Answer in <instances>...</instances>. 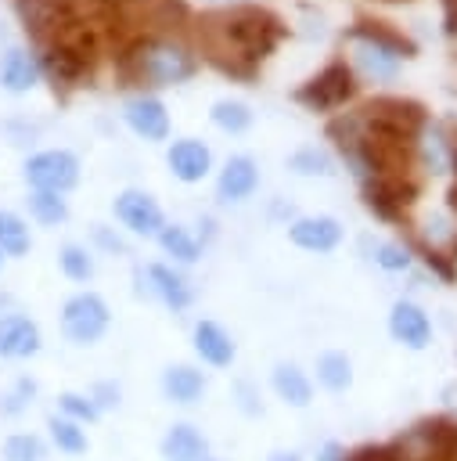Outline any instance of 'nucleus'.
Returning <instances> with one entry per match:
<instances>
[{
    "label": "nucleus",
    "instance_id": "423d86ee",
    "mask_svg": "<svg viewBox=\"0 0 457 461\" xmlns=\"http://www.w3.org/2000/svg\"><path fill=\"white\" fill-rule=\"evenodd\" d=\"M417 194H421V184L414 176H371L360 184L363 209L381 223H403Z\"/></svg>",
    "mask_w": 457,
    "mask_h": 461
},
{
    "label": "nucleus",
    "instance_id": "4468645a",
    "mask_svg": "<svg viewBox=\"0 0 457 461\" xmlns=\"http://www.w3.org/2000/svg\"><path fill=\"white\" fill-rule=\"evenodd\" d=\"M342 223L335 216L313 212V216H295L288 223V241L306 249V252H335L342 245Z\"/></svg>",
    "mask_w": 457,
    "mask_h": 461
},
{
    "label": "nucleus",
    "instance_id": "b1692460",
    "mask_svg": "<svg viewBox=\"0 0 457 461\" xmlns=\"http://www.w3.org/2000/svg\"><path fill=\"white\" fill-rule=\"evenodd\" d=\"M270 389L277 393V400H284V403L295 407V411H302V407L313 403V378H309L299 364H291V360L273 364V371H270Z\"/></svg>",
    "mask_w": 457,
    "mask_h": 461
},
{
    "label": "nucleus",
    "instance_id": "e433bc0d",
    "mask_svg": "<svg viewBox=\"0 0 457 461\" xmlns=\"http://www.w3.org/2000/svg\"><path fill=\"white\" fill-rule=\"evenodd\" d=\"M36 400V382L32 378H18L7 393H4V400H0V414H7V418H14V414H22V411H29V403Z\"/></svg>",
    "mask_w": 457,
    "mask_h": 461
},
{
    "label": "nucleus",
    "instance_id": "ea45409f",
    "mask_svg": "<svg viewBox=\"0 0 457 461\" xmlns=\"http://www.w3.org/2000/svg\"><path fill=\"white\" fill-rule=\"evenodd\" d=\"M342 461H392V450L389 443H363L356 450H345Z\"/></svg>",
    "mask_w": 457,
    "mask_h": 461
},
{
    "label": "nucleus",
    "instance_id": "2eb2a0df",
    "mask_svg": "<svg viewBox=\"0 0 457 461\" xmlns=\"http://www.w3.org/2000/svg\"><path fill=\"white\" fill-rule=\"evenodd\" d=\"M389 335L407 349H425L432 342V317L414 299H396L389 310Z\"/></svg>",
    "mask_w": 457,
    "mask_h": 461
},
{
    "label": "nucleus",
    "instance_id": "c9c22d12",
    "mask_svg": "<svg viewBox=\"0 0 457 461\" xmlns=\"http://www.w3.org/2000/svg\"><path fill=\"white\" fill-rule=\"evenodd\" d=\"M58 414H65V418H72V421H79V425H94V421L101 418V411H97V403L90 400V393H76V389H65V393L58 396Z\"/></svg>",
    "mask_w": 457,
    "mask_h": 461
},
{
    "label": "nucleus",
    "instance_id": "7c9ffc66",
    "mask_svg": "<svg viewBox=\"0 0 457 461\" xmlns=\"http://www.w3.org/2000/svg\"><path fill=\"white\" fill-rule=\"evenodd\" d=\"M209 119L223 133H245L252 126V108L245 101H237V97H220V101H212Z\"/></svg>",
    "mask_w": 457,
    "mask_h": 461
},
{
    "label": "nucleus",
    "instance_id": "ddd939ff",
    "mask_svg": "<svg viewBox=\"0 0 457 461\" xmlns=\"http://www.w3.org/2000/svg\"><path fill=\"white\" fill-rule=\"evenodd\" d=\"M259 187V166L252 155H230L216 176V202L220 205H237L252 198Z\"/></svg>",
    "mask_w": 457,
    "mask_h": 461
},
{
    "label": "nucleus",
    "instance_id": "49530a36",
    "mask_svg": "<svg viewBox=\"0 0 457 461\" xmlns=\"http://www.w3.org/2000/svg\"><path fill=\"white\" fill-rule=\"evenodd\" d=\"M450 140H453V173H457V130L450 133Z\"/></svg>",
    "mask_w": 457,
    "mask_h": 461
},
{
    "label": "nucleus",
    "instance_id": "72a5a7b5",
    "mask_svg": "<svg viewBox=\"0 0 457 461\" xmlns=\"http://www.w3.org/2000/svg\"><path fill=\"white\" fill-rule=\"evenodd\" d=\"M58 267H61V274L68 277V281H90L94 277V270H97V263H94V252L86 249V245H79V241H68V245H61V252H58Z\"/></svg>",
    "mask_w": 457,
    "mask_h": 461
},
{
    "label": "nucleus",
    "instance_id": "393cba45",
    "mask_svg": "<svg viewBox=\"0 0 457 461\" xmlns=\"http://www.w3.org/2000/svg\"><path fill=\"white\" fill-rule=\"evenodd\" d=\"M40 76H43L40 72V58L29 54L25 47H7L0 54V83H4V90L25 94V90H32L40 83Z\"/></svg>",
    "mask_w": 457,
    "mask_h": 461
},
{
    "label": "nucleus",
    "instance_id": "9b49d317",
    "mask_svg": "<svg viewBox=\"0 0 457 461\" xmlns=\"http://www.w3.org/2000/svg\"><path fill=\"white\" fill-rule=\"evenodd\" d=\"M122 119L144 140H155V144L158 140H169V112H166L162 97H155V94H133V97H126Z\"/></svg>",
    "mask_w": 457,
    "mask_h": 461
},
{
    "label": "nucleus",
    "instance_id": "4c0bfd02",
    "mask_svg": "<svg viewBox=\"0 0 457 461\" xmlns=\"http://www.w3.org/2000/svg\"><path fill=\"white\" fill-rule=\"evenodd\" d=\"M90 238H94V245H97L101 252H108V256H130L126 238H122L119 230H112L108 223H94V227H90Z\"/></svg>",
    "mask_w": 457,
    "mask_h": 461
},
{
    "label": "nucleus",
    "instance_id": "f257e3e1",
    "mask_svg": "<svg viewBox=\"0 0 457 461\" xmlns=\"http://www.w3.org/2000/svg\"><path fill=\"white\" fill-rule=\"evenodd\" d=\"M194 32H198L202 58L220 76L252 83L259 76L263 58H270L288 36V22L270 7L237 4V7L202 11L194 18Z\"/></svg>",
    "mask_w": 457,
    "mask_h": 461
},
{
    "label": "nucleus",
    "instance_id": "1a4fd4ad",
    "mask_svg": "<svg viewBox=\"0 0 457 461\" xmlns=\"http://www.w3.org/2000/svg\"><path fill=\"white\" fill-rule=\"evenodd\" d=\"M14 14H18L25 36L36 47L50 43L68 22L79 18L76 7H72V0H14Z\"/></svg>",
    "mask_w": 457,
    "mask_h": 461
},
{
    "label": "nucleus",
    "instance_id": "f704fd0d",
    "mask_svg": "<svg viewBox=\"0 0 457 461\" xmlns=\"http://www.w3.org/2000/svg\"><path fill=\"white\" fill-rule=\"evenodd\" d=\"M4 461H43L47 457V447L36 432H11L4 439Z\"/></svg>",
    "mask_w": 457,
    "mask_h": 461
},
{
    "label": "nucleus",
    "instance_id": "6ab92c4d",
    "mask_svg": "<svg viewBox=\"0 0 457 461\" xmlns=\"http://www.w3.org/2000/svg\"><path fill=\"white\" fill-rule=\"evenodd\" d=\"M43 346L40 324L25 313H4L0 317V357L4 360H29Z\"/></svg>",
    "mask_w": 457,
    "mask_h": 461
},
{
    "label": "nucleus",
    "instance_id": "bb28decb",
    "mask_svg": "<svg viewBox=\"0 0 457 461\" xmlns=\"http://www.w3.org/2000/svg\"><path fill=\"white\" fill-rule=\"evenodd\" d=\"M360 249L367 252V259L389 274H407L414 267V252L407 249V241H374V238H360Z\"/></svg>",
    "mask_w": 457,
    "mask_h": 461
},
{
    "label": "nucleus",
    "instance_id": "c85d7f7f",
    "mask_svg": "<svg viewBox=\"0 0 457 461\" xmlns=\"http://www.w3.org/2000/svg\"><path fill=\"white\" fill-rule=\"evenodd\" d=\"M288 169L299 173V176H335L338 166H335V155L320 144H302L299 151L288 155Z\"/></svg>",
    "mask_w": 457,
    "mask_h": 461
},
{
    "label": "nucleus",
    "instance_id": "79ce46f5",
    "mask_svg": "<svg viewBox=\"0 0 457 461\" xmlns=\"http://www.w3.org/2000/svg\"><path fill=\"white\" fill-rule=\"evenodd\" d=\"M443 4V36L457 40V0H439Z\"/></svg>",
    "mask_w": 457,
    "mask_h": 461
},
{
    "label": "nucleus",
    "instance_id": "f03ea898",
    "mask_svg": "<svg viewBox=\"0 0 457 461\" xmlns=\"http://www.w3.org/2000/svg\"><path fill=\"white\" fill-rule=\"evenodd\" d=\"M198 65H202L198 50L176 32H140L130 43H122L115 58V72L122 83H137L151 90L187 83L198 72Z\"/></svg>",
    "mask_w": 457,
    "mask_h": 461
},
{
    "label": "nucleus",
    "instance_id": "a878e982",
    "mask_svg": "<svg viewBox=\"0 0 457 461\" xmlns=\"http://www.w3.org/2000/svg\"><path fill=\"white\" fill-rule=\"evenodd\" d=\"M158 249H162V256H169L173 259V267H191V263H198L202 259V245H198V238H194V230H187L184 223H166L162 230H158Z\"/></svg>",
    "mask_w": 457,
    "mask_h": 461
},
{
    "label": "nucleus",
    "instance_id": "de8ad7c7",
    "mask_svg": "<svg viewBox=\"0 0 457 461\" xmlns=\"http://www.w3.org/2000/svg\"><path fill=\"white\" fill-rule=\"evenodd\" d=\"M216 4H230V7H237V4H241V0H216Z\"/></svg>",
    "mask_w": 457,
    "mask_h": 461
},
{
    "label": "nucleus",
    "instance_id": "3c124183",
    "mask_svg": "<svg viewBox=\"0 0 457 461\" xmlns=\"http://www.w3.org/2000/svg\"><path fill=\"white\" fill-rule=\"evenodd\" d=\"M209 461H216V457H209Z\"/></svg>",
    "mask_w": 457,
    "mask_h": 461
},
{
    "label": "nucleus",
    "instance_id": "473e14b6",
    "mask_svg": "<svg viewBox=\"0 0 457 461\" xmlns=\"http://www.w3.org/2000/svg\"><path fill=\"white\" fill-rule=\"evenodd\" d=\"M47 429H50V443L61 450V454H86V447H90V439H86V429L79 425V421H72V418H65V414H50L47 418Z\"/></svg>",
    "mask_w": 457,
    "mask_h": 461
},
{
    "label": "nucleus",
    "instance_id": "a18cd8bd",
    "mask_svg": "<svg viewBox=\"0 0 457 461\" xmlns=\"http://www.w3.org/2000/svg\"><path fill=\"white\" fill-rule=\"evenodd\" d=\"M266 461H302L295 450H273V454H266Z\"/></svg>",
    "mask_w": 457,
    "mask_h": 461
},
{
    "label": "nucleus",
    "instance_id": "f8f14e48",
    "mask_svg": "<svg viewBox=\"0 0 457 461\" xmlns=\"http://www.w3.org/2000/svg\"><path fill=\"white\" fill-rule=\"evenodd\" d=\"M166 166L180 184H202L212 169V151L198 137H176L166 148Z\"/></svg>",
    "mask_w": 457,
    "mask_h": 461
},
{
    "label": "nucleus",
    "instance_id": "9d476101",
    "mask_svg": "<svg viewBox=\"0 0 457 461\" xmlns=\"http://www.w3.org/2000/svg\"><path fill=\"white\" fill-rule=\"evenodd\" d=\"M112 212H115V220H119L130 234H137V238H158V230L166 227V212H162L158 198H155L151 191H144V187H126V191H119L115 202H112Z\"/></svg>",
    "mask_w": 457,
    "mask_h": 461
},
{
    "label": "nucleus",
    "instance_id": "cd10ccee",
    "mask_svg": "<svg viewBox=\"0 0 457 461\" xmlns=\"http://www.w3.org/2000/svg\"><path fill=\"white\" fill-rule=\"evenodd\" d=\"M313 371H317V385H324L327 393H345L353 385V360L342 349H324Z\"/></svg>",
    "mask_w": 457,
    "mask_h": 461
},
{
    "label": "nucleus",
    "instance_id": "a211bd4d",
    "mask_svg": "<svg viewBox=\"0 0 457 461\" xmlns=\"http://www.w3.org/2000/svg\"><path fill=\"white\" fill-rule=\"evenodd\" d=\"M191 346H194L198 360L209 364V367H230L234 357H237V346H234L230 331H227L220 321H209V317L194 321V328H191Z\"/></svg>",
    "mask_w": 457,
    "mask_h": 461
},
{
    "label": "nucleus",
    "instance_id": "dca6fc26",
    "mask_svg": "<svg viewBox=\"0 0 457 461\" xmlns=\"http://www.w3.org/2000/svg\"><path fill=\"white\" fill-rule=\"evenodd\" d=\"M345 40H367V43L389 50V54L399 58V61H403V58H417V43H414L407 32H399L392 22H381V18L360 14V18L345 29Z\"/></svg>",
    "mask_w": 457,
    "mask_h": 461
},
{
    "label": "nucleus",
    "instance_id": "c03bdc74",
    "mask_svg": "<svg viewBox=\"0 0 457 461\" xmlns=\"http://www.w3.org/2000/svg\"><path fill=\"white\" fill-rule=\"evenodd\" d=\"M194 238H198V245L205 249V245L216 238V220H212V216H198V234H194Z\"/></svg>",
    "mask_w": 457,
    "mask_h": 461
},
{
    "label": "nucleus",
    "instance_id": "0eeeda50",
    "mask_svg": "<svg viewBox=\"0 0 457 461\" xmlns=\"http://www.w3.org/2000/svg\"><path fill=\"white\" fill-rule=\"evenodd\" d=\"M112 324V310L97 292H76L61 306V335L72 346H94Z\"/></svg>",
    "mask_w": 457,
    "mask_h": 461
},
{
    "label": "nucleus",
    "instance_id": "aec40b11",
    "mask_svg": "<svg viewBox=\"0 0 457 461\" xmlns=\"http://www.w3.org/2000/svg\"><path fill=\"white\" fill-rule=\"evenodd\" d=\"M345 43H349V68L356 72V79L392 83L399 76V58H392L389 50H381L367 40H345Z\"/></svg>",
    "mask_w": 457,
    "mask_h": 461
},
{
    "label": "nucleus",
    "instance_id": "58836bf2",
    "mask_svg": "<svg viewBox=\"0 0 457 461\" xmlns=\"http://www.w3.org/2000/svg\"><path fill=\"white\" fill-rule=\"evenodd\" d=\"M90 400H94L97 411L104 414V411H112V407L122 403V389H119L115 382H97V385H90Z\"/></svg>",
    "mask_w": 457,
    "mask_h": 461
},
{
    "label": "nucleus",
    "instance_id": "09e8293b",
    "mask_svg": "<svg viewBox=\"0 0 457 461\" xmlns=\"http://www.w3.org/2000/svg\"><path fill=\"white\" fill-rule=\"evenodd\" d=\"M453 461H457V447H453Z\"/></svg>",
    "mask_w": 457,
    "mask_h": 461
},
{
    "label": "nucleus",
    "instance_id": "f3484780",
    "mask_svg": "<svg viewBox=\"0 0 457 461\" xmlns=\"http://www.w3.org/2000/svg\"><path fill=\"white\" fill-rule=\"evenodd\" d=\"M144 277H148V295L158 299L162 306H169L173 313H176V310H187V306L194 303L191 281H187L173 263H148V267H144Z\"/></svg>",
    "mask_w": 457,
    "mask_h": 461
},
{
    "label": "nucleus",
    "instance_id": "5701e85b",
    "mask_svg": "<svg viewBox=\"0 0 457 461\" xmlns=\"http://www.w3.org/2000/svg\"><path fill=\"white\" fill-rule=\"evenodd\" d=\"M414 162L425 173H432V176L453 169V140H450V133H446L443 122H432L428 119V126L421 130V137L414 144Z\"/></svg>",
    "mask_w": 457,
    "mask_h": 461
},
{
    "label": "nucleus",
    "instance_id": "7ed1b4c3",
    "mask_svg": "<svg viewBox=\"0 0 457 461\" xmlns=\"http://www.w3.org/2000/svg\"><path fill=\"white\" fill-rule=\"evenodd\" d=\"M360 126L363 140L371 144H389V148H414L421 130L428 126V108L414 97H396V94H378L363 101L360 108Z\"/></svg>",
    "mask_w": 457,
    "mask_h": 461
},
{
    "label": "nucleus",
    "instance_id": "412c9836",
    "mask_svg": "<svg viewBox=\"0 0 457 461\" xmlns=\"http://www.w3.org/2000/svg\"><path fill=\"white\" fill-rule=\"evenodd\" d=\"M158 454L162 461H209L212 457L205 432L191 421H173L158 439Z\"/></svg>",
    "mask_w": 457,
    "mask_h": 461
},
{
    "label": "nucleus",
    "instance_id": "c756f323",
    "mask_svg": "<svg viewBox=\"0 0 457 461\" xmlns=\"http://www.w3.org/2000/svg\"><path fill=\"white\" fill-rule=\"evenodd\" d=\"M32 249V234H29V223L11 212V209H0V256H11V259H22L29 256Z\"/></svg>",
    "mask_w": 457,
    "mask_h": 461
},
{
    "label": "nucleus",
    "instance_id": "a19ab883",
    "mask_svg": "<svg viewBox=\"0 0 457 461\" xmlns=\"http://www.w3.org/2000/svg\"><path fill=\"white\" fill-rule=\"evenodd\" d=\"M234 396H237V407L245 411V414H263V403H259V389L252 385V382H237L234 385Z\"/></svg>",
    "mask_w": 457,
    "mask_h": 461
},
{
    "label": "nucleus",
    "instance_id": "8fccbe9b",
    "mask_svg": "<svg viewBox=\"0 0 457 461\" xmlns=\"http://www.w3.org/2000/svg\"><path fill=\"white\" fill-rule=\"evenodd\" d=\"M0 263H4V256H0Z\"/></svg>",
    "mask_w": 457,
    "mask_h": 461
},
{
    "label": "nucleus",
    "instance_id": "4be33fe9",
    "mask_svg": "<svg viewBox=\"0 0 457 461\" xmlns=\"http://www.w3.org/2000/svg\"><path fill=\"white\" fill-rule=\"evenodd\" d=\"M158 385H162V396H166L169 403L191 407V403H198V400L205 396L209 378H205V371L194 367V364H169V367L162 371Z\"/></svg>",
    "mask_w": 457,
    "mask_h": 461
},
{
    "label": "nucleus",
    "instance_id": "2f4dec72",
    "mask_svg": "<svg viewBox=\"0 0 457 461\" xmlns=\"http://www.w3.org/2000/svg\"><path fill=\"white\" fill-rule=\"evenodd\" d=\"M25 205H29V216H32L40 227H61V223L68 220V202H65V194H54V191H29Z\"/></svg>",
    "mask_w": 457,
    "mask_h": 461
},
{
    "label": "nucleus",
    "instance_id": "20e7f679",
    "mask_svg": "<svg viewBox=\"0 0 457 461\" xmlns=\"http://www.w3.org/2000/svg\"><path fill=\"white\" fill-rule=\"evenodd\" d=\"M356 90H360L356 72L349 68V61L335 58L320 72H313L306 83H299L291 101L302 104L306 112H335V108H345L356 97Z\"/></svg>",
    "mask_w": 457,
    "mask_h": 461
},
{
    "label": "nucleus",
    "instance_id": "39448f33",
    "mask_svg": "<svg viewBox=\"0 0 457 461\" xmlns=\"http://www.w3.org/2000/svg\"><path fill=\"white\" fill-rule=\"evenodd\" d=\"M453 447L457 421L450 418H425L389 443L392 461H453Z\"/></svg>",
    "mask_w": 457,
    "mask_h": 461
},
{
    "label": "nucleus",
    "instance_id": "37998d69",
    "mask_svg": "<svg viewBox=\"0 0 457 461\" xmlns=\"http://www.w3.org/2000/svg\"><path fill=\"white\" fill-rule=\"evenodd\" d=\"M342 457H345V447L338 439H324L317 447V461H342Z\"/></svg>",
    "mask_w": 457,
    "mask_h": 461
},
{
    "label": "nucleus",
    "instance_id": "6e6552de",
    "mask_svg": "<svg viewBox=\"0 0 457 461\" xmlns=\"http://www.w3.org/2000/svg\"><path fill=\"white\" fill-rule=\"evenodd\" d=\"M22 176L32 191H54V194H65L79 184V158L65 148H47V151H36L25 158L22 166Z\"/></svg>",
    "mask_w": 457,
    "mask_h": 461
}]
</instances>
